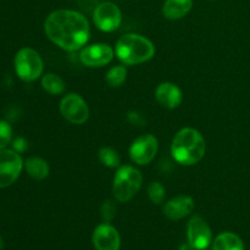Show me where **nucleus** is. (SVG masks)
Listing matches in <instances>:
<instances>
[{"label": "nucleus", "instance_id": "f03ea898", "mask_svg": "<svg viewBox=\"0 0 250 250\" xmlns=\"http://www.w3.org/2000/svg\"><path fill=\"white\" fill-rule=\"evenodd\" d=\"M207 151V143L198 129L185 127L173 137L171 143V155L182 166H193L203 160Z\"/></svg>", "mask_w": 250, "mask_h": 250}, {"label": "nucleus", "instance_id": "ddd939ff", "mask_svg": "<svg viewBox=\"0 0 250 250\" xmlns=\"http://www.w3.org/2000/svg\"><path fill=\"white\" fill-rule=\"evenodd\" d=\"M195 207L194 199L189 195H177L167 200L163 207V212L171 221H180L189 216Z\"/></svg>", "mask_w": 250, "mask_h": 250}, {"label": "nucleus", "instance_id": "aec40b11", "mask_svg": "<svg viewBox=\"0 0 250 250\" xmlns=\"http://www.w3.org/2000/svg\"><path fill=\"white\" fill-rule=\"evenodd\" d=\"M98 158L103 166L107 168H119L121 166L120 154L111 146H103L98 151Z\"/></svg>", "mask_w": 250, "mask_h": 250}, {"label": "nucleus", "instance_id": "412c9836", "mask_svg": "<svg viewBox=\"0 0 250 250\" xmlns=\"http://www.w3.org/2000/svg\"><path fill=\"white\" fill-rule=\"evenodd\" d=\"M148 197L153 204L160 205L163 204L166 197V189L161 182H150L148 186Z\"/></svg>", "mask_w": 250, "mask_h": 250}, {"label": "nucleus", "instance_id": "393cba45", "mask_svg": "<svg viewBox=\"0 0 250 250\" xmlns=\"http://www.w3.org/2000/svg\"><path fill=\"white\" fill-rule=\"evenodd\" d=\"M178 250H194V249H193V247L190 246V244L188 243V242H187V243H183V244H181L180 249H178Z\"/></svg>", "mask_w": 250, "mask_h": 250}, {"label": "nucleus", "instance_id": "4be33fe9", "mask_svg": "<svg viewBox=\"0 0 250 250\" xmlns=\"http://www.w3.org/2000/svg\"><path fill=\"white\" fill-rule=\"evenodd\" d=\"M12 128L7 122L0 121V150L5 149V146L11 142Z\"/></svg>", "mask_w": 250, "mask_h": 250}, {"label": "nucleus", "instance_id": "0eeeda50", "mask_svg": "<svg viewBox=\"0 0 250 250\" xmlns=\"http://www.w3.org/2000/svg\"><path fill=\"white\" fill-rule=\"evenodd\" d=\"M93 22L99 31L112 33L122 23V11L115 2L103 1L93 11Z\"/></svg>", "mask_w": 250, "mask_h": 250}, {"label": "nucleus", "instance_id": "1a4fd4ad", "mask_svg": "<svg viewBox=\"0 0 250 250\" xmlns=\"http://www.w3.org/2000/svg\"><path fill=\"white\" fill-rule=\"evenodd\" d=\"M24 164L20 153L11 149L0 150V188L14 185L20 177Z\"/></svg>", "mask_w": 250, "mask_h": 250}, {"label": "nucleus", "instance_id": "f3484780", "mask_svg": "<svg viewBox=\"0 0 250 250\" xmlns=\"http://www.w3.org/2000/svg\"><path fill=\"white\" fill-rule=\"evenodd\" d=\"M24 168L29 177H32L36 181L45 180L50 172L49 164L44 159L38 158V156H32L24 161Z\"/></svg>", "mask_w": 250, "mask_h": 250}, {"label": "nucleus", "instance_id": "4468645a", "mask_svg": "<svg viewBox=\"0 0 250 250\" xmlns=\"http://www.w3.org/2000/svg\"><path fill=\"white\" fill-rule=\"evenodd\" d=\"M155 99L159 105L165 109H176L183 102V93L177 84L172 82H163L156 87Z\"/></svg>", "mask_w": 250, "mask_h": 250}, {"label": "nucleus", "instance_id": "423d86ee", "mask_svg": "<svg viewBox=\"0 0 250 250\" xmlns=\"http://www.w3.org/2000/svg\"><path fill=\"white\" fill-rule=\"evenodd\" d=\"M59 110L63 119L72 125H83L89 119V107L82 95L68 93L61 99Z\"/></svg>", "mask_w": 250, "mask_h": 250}, {"label": "nucleus", "instance_id": "9b49d317", "mask_svg": "<svg viewBox=\"0 0 250 250\" xmlns=\"http://www.w3.org/2000/svg\"><path fill=\"white\" fill-rule=\"evenodd\" d=\"M115 49L106 43H95L80 50V61L87 67H103L114 60Z\"/></svg>", "mask_w": 250, "mask_h": 250}, {"label": "nucleus", "instance_id": "dca6fc26", "mask_svg": "<svg viewBox=\"0 0 250 250\" xmlns=\"http://www.w3.org/2000/svg\"><path fill=\"white\" fill-rule=\"evenodd\" d=\"M211 250H246L244 242L233 232H222L217 234L211 243Z\"/></svg>", "mask_w": 250, "mask_h": 250}, {"label": "nucleus", "instance_id": "9d476101", "mask_svg": "<svg viewBox=\"0 0 250 250\" xmlns=\"http://www.w3.org/2000/svg\"><path fill=\"white\" fill-rule=\"evenodd\" d=\"M214 237L209 224L199 215L190 217L187 224V242L194 250H207L211 247Z\"/></svg>", "mask_w": 250, "mask_h": 250}, {"label": "nucleus", "instance_id": "7ed1b4c3", "mask_svg": "<svg viewBox=\"0 0 250 250\" xmlns=\"http://www.w3.org/2000/svg\"><path fill=\"white\" fill-rule=\"evenodd\" d=\"M115 55L125 66L141 65L154 58L155 45L142 34L127 33L116 42Z\"/></svg>", "mask_w": 250, "mask_h": 250}, {"label": "nucleus", "instance_id": "5701e85b", "mask_svg": "<svg viewBox=\"0 0 250 250\" xmlns=\"http://www.w3.org/2000/svg\"><path fill=\"white\" fill-rule=\"evenodd\" d=\"M100 212H102V217L104 222H111L114 217L116 216V205L114 204L112 200H106L103 203L102 208H100Z\"/></svg>", "mask_w": 250, "mask_h": 250}, {"label": "nucleus", "instance_id": "b1692460", "mask_svg": "<svg viewBox=\"0 0 250 250\" xmlns=\"http://www.w3.org/2000/svg\"><path fill=\"white\" fill-rule=\"evenodd\" d=\"M27 142L24 141L23 138H17L16 141L14 142V150H16L17 153H22L27 149Z\"/></svg>", "mask_w": 250, "mask_h": 250}, {"label": "nucleus", "instance_id": "f257e3e1", "mask_svg": "<svg viewBox=\"0 0 250 250\" xmlns=\"http://www.w3.org/2000/svg\"><path fill=\"white\" fill-rule=\"evenodd\" d=\"M44 32L51 43L62 50L73 53L87 45L90 37V26L82 12L59 9L46 16Z\"/></svg>", "mask_w": 250, "mask_h": 250}, {"label": "nucleus", "instance_id": "a878e982", "mask_svg": "<svg viewBox=\"0 0 250 250\" xmlns=\"http://www.w3.org/2000/svg\"><path fill=\"white\" fill-rule=\"evenodd\" d=\"M2 247H4V241H2V238L0 237V250L2 249Z\"/></svg>", "mask_w": 250, "mask_h": 250}, {"label": "nucleus", "instance_id": "6ab92c4d", "mask_svg": "<svg viewBox=\"0 0 250 250\" xmlns=\"http://www.w3.org/2000/svg\"><path fill=\"white\" fill-rule=\"evenodd\" d=\"M127 75L128 71L125 65H116L112 66L105 76V81H106L107 85L111 88H119L126 82Z\"/></svg>", "mask_w": 250, "mask_h": 250}, {"label": "nucleus", "instance_id": "6e6552de", "mask_svg": "<svg viewBox=\"0 0 250 250\" xmlns=\"http://www.w3.org/2000/svg\"><path fill=\"white\" fill-rule=\"evenodd\" d=\"M159 150V141L150 133L142 134L132 142L129 146V158L136 165H149L155 159Z\"/></svg>", "mask_w": 250, "mask_h": 250}, {"label": "nucleus", "instance_id": "f8f14e48", "mask_svg": "<svg viewBox=\"0 0 250 250\" xmlns=\"http://www.w3.org/2000/svg\"><path fill=\"white\" fill-rule=\"evenodd\" d=\"M92 243L95 250H120L121 237L110 222H103L93 231Z\"/></svg>", "mask_w": 250, "mask_h": 250}, {"label": "nucleus", "instance_id": "a211bd4d", "mask_svg": "<svg viewBox=\"0 0 250 250\" xmlns=\"http://www.w3.org/2000/svg\"><path fill=\"white\" fill-rule=\"evenodd\" d=\"M41 83L43 89L50 95H62L66 90L65 81L56 73H45L42 77Z\"/></svg>", "mask_w": 250, "mask_h": 250}, {"label": "nucleus", "instance_id": "2eb2a0df", "mask_svg": "<svg viewBox=\"0 0 250 250\" xmlns=\"http://www.w3.org/2000/svg\"><path fill=\"white\" fill-rule=\"evenodd\" d=\"M192 7L193 0H165L163 15L170 21H177L187 16Z\"/></svg>", "mask_w": 250, "mask_h": 250}, {"label": "nucleus", "instance_id": "39448f33", "mask_svg": "<svg viewBox=\"0 0 250 250\" xmlns=\"http://www.w3.org/2000/svg\"><path fill=\"white\" fill-rule=\"evenodd\" d=\"M15 71L23 82H34L44 71V62L41 54L32 48H22L15 56Z\"/></svg>", "mask_w": 250, "mask_h": 250}, {"label": "nucleus", "instance_id": "20e7f679", "mask_svg": "<svg viewBox=\"0 0 250 250\" xmlns=\"http://www.w3.org/2000/svg\"><path fill=\"white\" fill-rule=\"evenodd\" d=\"M143 185L141 171L132 165H122L117 168L112 182V194L120 203H127L134 198Z\"/></svg>", "mask_w": 250, "mask_h": 250}]
</instances>
